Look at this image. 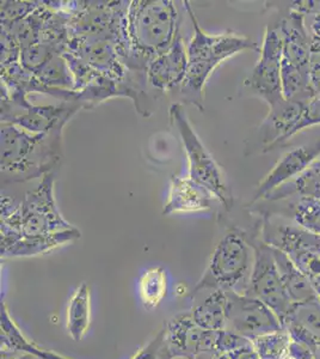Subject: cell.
I'll return each instance as SVG.
<instances>
[{
    "label": "cell",
    "mask_w": 320,
    "mask_h": 359,
    "mask_svg": "<svg viewBox=\"0 0 320 359\" xmlns=\"http://www.w3.org/2000/svg\"><path fill=\"white\" fill-rule=\"evenodd\" d=\"M181 16L171 0H133L127 10L122 60L135 74H145L153 59L179 36Z\"/></svg>",
    "instance_id": "1"
},
{
    "label": "cell",
    "mask_w": 320,
    "mask_h": 359,
    "mask_svg": "<svg viewBox=\"0 0 320 359\" xmlns=\"http://www.w3.org/2000/svg\"><path fill=\"white\" fill-rule=\"evenodd\" d=\"M72 229L57 208L53 172L43 176L20 203L1 196V249L22 236H48Z\"/></svg>",
    "instance_id": "2"
},
{
    "label": "cell",
    "mask_w": 320,
    "mask_h": 359,
    "mask_svg": "<svg viewBox=\"0 0 320 359\" xmlns=\"http://www.w3.org/2000/svg\"><path fill=\"white\" fill-rule=\"evenodd\" d=\"M0 137L4 182L42 179L62 157V131L32 133L13 123H1Z\"/></svg>",
    "instance_id": "3"
},
{
    "label": "cell",
    "mask_w": 320,
    "mask_h": 359,
    "mask_svg": "<svg viewBox=\"0 0 320 359\" xmlns=\"http://www.w3.org/2000/svg\"><path fill=\"white\" fill-rule=\"evenodd\" d=\"M193 25V37L187 45L188 71L181 86L182 94L202 101L203 90L216 67L244 50H260V46L235 33L208 34L200 25L189 1H183Z\"/></svg>",
    "instance_id": "4"
},
{
    "label": "cell",
    "mask_w": 320,
    "mask_h": 359,
    "mask_svg": "<svg viewBox=\"0 0 320 359\" xmlns=\"http://www.w3.org/2000/svg\"><path fill=\"white\" fill-rule=\"evenodd\" d=\"M253 243L255 240L250 241L243 229H227L215 245L202 277L191 291V297L202 291L216 289L246 294L255 265Z\"/></svg>",
    "instance_id": "5"
},
{
    "label": "cell",
    "mask_w": 320,
    "mask_h": 359,
    "mask_svg": "<svg viewBox=\"0 0 320 359\" xmlns=\"http://www.w3.org/2000/svg\"><path fill=\"white\" fill-rule=\"evenodd\" d=\"M170 120L179 131L183 149L187 155L188 176L208 188L216 196L220 205H223L226 211H230L233 206V196L223 168L195 132L182 103H174L170 107Z\"/></svg>",
    "instance_id": "6"
},
{
    "label": "cell",
    "mask_w": 320,
    "mask_h": 359,
    "mask_svg": "<svg viewBox=\"0 0 320 359\" xmlns=\"http://www.w3.org/2000/svg\"><path fill=\"white\" fill-rule=\"evenodd\" d=\"M260 240L279 249L311 280L320 296V235L299 225L275 223L264 216Z\"/></svg>",
    "instance_id": "7"
},
{
    "label": "cell",
    "mask_w": 320,
    "mask_h": 359,
    "mask_svg": "<svg viewBox=\"0 0 320 359\" xmlns=\"http://www.w3.org/2000/svg\"><path fill=\"white\" fill-rule=\"evenodd\" d=\"M79 109L81 103L62 102L59 106H34L28 97L1 95V123H13L32 133L64 131Z\"/></svg>",
    "instance_id": "8"
},
{
    "label": "cell",
    "mask_w": 320,
    "mask_h": 359,
    "mask_svg": "<svg viewBox=\"0 0 320 359\" xmlns=\"http://www.w3.org/2000/svg\"><path fill=\"white\" fill-rule=\"evenodd\" d=\"M253 245L255 265L245 294L260 299L275 313L282 323L292 309L293 302L284 287L272 247L260 238H256Z\"/></svg>",
    "instance_id": "9"
},
{
    "label": "cell",
    "mask_w": 320,
    "mask_h": 359,
    "mask_svg": "<svg viewBox=\"0 0 320 359\" xmlns=\"http://www.w3.org/2000/svg\"><path fill=\"white\" fill-rule=\"evenodd\" d=\"M282 57L284 42L280 30L267 25L260 46V59L256 62L250 76L245 79L244 86L252 94L263 98L269 107L284 100L281 83Z\"/></svg>",
    "instance_id": "10"
},
{
    "label": "cell",
    "mask_w": 320,
    "mask_h": 359,
    "mask_svg": "<svg viewBox=\"0 0 320 359\" xmlns=\"http://www.w3.org/2000/svg\"><path fill=\"white\" fill-rule=\"evenodd\" d=\"M226 330L249 340L282 330L280 318L260 299L235 291H226Z\"/></svg>",
    "instance_id": "11"
},
{
    "label": "cell",
    "mask_w": 320,
    "mask_h": 359,
    "mask_svg": "<svg viewBox=\"0 0 320 359\" xmlns=\"http://www.w3.org/2000/svg\"><path fill=\"white\" fill-rule=\"evenodd\" d=\"M164 327L167 346L174 359H194L203 352H215L218 331L201 328L195 323L191 311L176 315Z\"/></svg>",
    "instance_id": "12"
},
{
    "label": "cell",
    "mask_w": 320,
    "mask_h": 359,
    "mask_svg": "<svg viewBox=\"0 0 320 359\" xmlns=\"http://www.w3.org/2000/svg\"><path fill=\"white\" fill-rule=\"evenodd\" d=\"M320 159V142L306 144L286 152L256 189L251 204L265 199L282 184L296 179Z\"/></svg>",
    "instance_id": "13"
},
{
    "label": "cell",
    "mask_w": 320,
    "mask_h": 359,
    "mask_svg": "<svg viewBox=\"0 0 320 359\" xmlns=\"http://www.w3.org/2000/svg\"><path fill=\"white\" fill-rule=\"evenodd\" d=\"M187 45L179 35L170 48L153 59L147 66L146 81L153 89L167 93L182 86L188 71Z\"/></svg>",
    "instance_id": "14"
},
{
    "label": "cell",
    "mask_w": 320,
    "mask_h": 359,
    "mask_svg": "<svg viewBox=\"0 0 320 359\" xmlns=\"http://www.w3.org/2000/svg\"><path fill=\"white\" fill-rule=\"evenodd\" d=\"M216 203L220 204L208 188L189 176L172 175L162 213L169 216L174 213L211 211Z\"/></svg>",
    "instance_id": "15"
},
{
    "label": "cell",
    "mask_w": 320,
    "mask_h": 359,
    "mask_svg": "<svg viewBox=\"0 0 320 359\" xmlns=\"http://www.w3.org/2000/svg\"><path fill=\"white\" fill-rule=\"evenodd\" d=\"M305 103L282 100L270 107L267 118L260 127V137L264 145V152L272 151L275 147L292 138L296 126L300 123L305 111Z\"/></svg>",
    "instance_id": "16"
},
{
    "label": "cell",
    "mask_w": 320,
    "mask_h": 359,
    "mask_svg": "<svg viewBox=\"0 0 320 359\" xmlns=\"http://www.w3.org/2000/svg\"><path fill=\"white\" fill-rule=\"evenodd\" d=\"M293 340L318 350L320 344V297L295 303L282 323Z\"/></svg>",
    "instance_id": "17"
},
{
    "label": "cell",
    "mask_w": 320,
    "mask_h": 359,
    "mask_svg": "<svg viewBox=\"0 0 320 359\" xmlns=\"http://www.w3.org/2000/svg\"><path fill=\"white\" fill-rule=\"evenodd\" d=\"M305 13L294 10L277 27L284 42V59L301 69H311L312 49L305 28Z\"/></svg>",
    "instance_id": "18"
},
{
    "label": "cell",
    "mask_w": 320,
    "mask_h": 359,
    "mask_svg": "<svg viewBox=\"0 0 320 359\" xmlns=\"http://www.w3.org/2000/svg\"><path fill=\"white\" fill-rule=\"evenodd\" d=\"M78 238H81V231L76 228L48 236H22L8 248L1 249V259L43 255Z\"/></svg>",
    "instance_id": "19"
},
{
    "label": "cell",
    "mask_w": 320,
    "mask_h": 359,
    "mask_svg": "<svg viewBox=\"0 0 320 359\" xmlns=\"http://www.w3.org/2000/svg\"><path fill=\"white\" fill-rule=\"evenodd\" d=\"M272 252H274V257L280 271L284 287L293 304L307 302L311 299L320 297L311 280L291 262V259L284 252L276 248H272Z\"/></svg>",
    "instance_id": "20"
},
{
    "label": "cell",
    "mask_w": 320,
    "mask_h": 359,
    "mask_svg": "<svg viewBox=\"0 0 320 359\" xmlns=\"http://www.w3.org/2000/svg\"><path fill=\"white\" fill-rule=\"evenodd\" d=\"M0 327H1V351L28 353L40 359H67L54 352L43 350L32 341H29L13 321L5 303H1Z\"/></svg>",
    "instance_id": "21"
},
{
    "label": "cell",
    "mask_w": 320,
    "mask_h": 359,
    "mask_svg": "<svg viewBox=\"0 0 320 359\" xmlns=\"http://www.w3.org/2000/svg\"><path fill=\"white\" fill-rule=\"evenodd\" d=\"M191 309L195 323L207 331H223L227 327V294L221 289L209 290Z\"/></svg>",
    "instance_id": "22"
},
{
    "label": "cell",
    "mask_w": 320,
    "mask_h": 359,
    "mask_svg": "<svg viewBox=\"0 0 320 359\" xmlns=\"http://www.w3.org/2000/svg\"><path fill=\"white\" fill-rule=\"evenodd\" d=\"M91 325V292L88 283L78 287L67 306V331L74 341L85 338Z\"/></svg>",
    "instance_id": "23"
},
{
    "label": "cell",
    "mask_w": 320,
    "mask_h": 359,
    "mask_svg": "<svg viewBox=\"0 0 320 359\" xmlns=\"http://www.w3.org/2000/svg\"><path fill=\"white\" fill-rule=\"evenodd\" d=\"M289 196H307L320 201V159L300 176L270 193L265 199L269 201H280Z\"/></svg>",
    "instance_id": "24"
},
{
    "label": "cell",
    "mask_w": 320,
    "mask_h": 359,
    "mask_svg": "<svg viewBox=\"0 0 320 359\" xmlns=\"http://www.w3.org/2000/svg\"><path fill=\"white\" fill-rule=\"evenodd\" d=\"M167 292V271L153 267L142 273L139 280V296L146 309H155L162 304Z\"/></svg>",
    "instance_id": "25"
},
{
    "label": "cell",
    "mask_w": 320,
    "mask_h": 359,
    "mask_svg": "<svg viewBox=\"0 0 320 359\" xmlns=\"http://www.w3.org/2000/svg\"><path fill=\"white\" fill-rule=\"evenodd\" d=\"M291 337L286 330L272 332L252 339V347L260 359H289Z\"/></svg>",
    "instance_id": "26"
},
{
    "label": "cell",
    "mask_w": 320,
    "mask_h": 359,
    "mask_svg": "<svg viewBox=\"0 0 320 359\" xmlns=\"http://www.w3.org/2000/svg\"><path fill=\"white\" fill-rule=\"evenodd\" d=\"M66 47L49 42H37L20 50V64L32 74L39 72L54 57L65 52Z\"/></svg>",
    "instance_id": "27"
},
{
    "label": "cell",
    "mask_w": 320,
    "mask_h": 359,
    "mask_svg": "<svg viewBox=\"0 0 320 359\" xmlns=\"http://www.w3.org/2000/svg\"><path fill=\"white\" fill-rule=\"evenodd\" d=\"M293 222L311 233L320 235V201L314 198H298L292 205Z\"/></svg>",
    "instance_id": "28"
},
{
    "label": "cell",
    "mask_w": 320,
    "mask_h": 359,
    "mask_svg": "<svg viewBox=\"0 0 320 359\" xmlns=\"http://www.w3.org/2000/svg\"><path fill=\"white\" fill-rule=\"evenodd\" d=\"M42 1H1V25L20 21L40 8Z\"/></svg>",
    "instance_id": "29"
},
{
    "label": "cell",
    "mask_w": 320,
    "mask_h": 359,
    "mask_svg": "<svg viewBox=\"0 0 320 359\" xmlns=\"http://www.w3.org/2000/svg\"><path fill=\"white\" fill-rule=\"evenodd\" d=\"M251 350H253L251 340L244 338L238 333L230 330L216 332L215 352L227 353V352L251 351Z\"/></svg>",
    "instance_id": "30"
},
{
    "label": "cell",
    "mask_w": 320,
    "mask_h": 359,
    "mask_svg": "<svg viewBox=\"0 0 320 359\" xmlns=\"http://www.w3.org/2000/svg\"><path fill=\"white\" fill-rule=\"evenodd\" d=\"M132 359H174L167 346L165 327Z\"/></svg>",
    "instance_id": "31"
},
{
    "label": "cell",
    "mask_w": 320,
    "mask_h": 359,
    "mask_svg": "<svg viewBox=\"0 0 320 359\" xmlns=\"http://www.w3.org/2000/svg\"><path fill=\"white\" fill-rule=\"evenodd\" d=\"M316 125H320V96H314L312 100H309L306 103L304 114L300 123L296 126L294 135L307 127L316 126Z\"/></svg>",
    "instance_id": "32"
},
{
    "label": "cell",
    "mask_w": 320,
    "mask_h": 359,
    "mask_svg": "<svg viewBox=\"0 0 320 359\" xmlns=\"http://www.w3.org/2000/svg\"><path fill=\"white\" fill-rule=\"evenodd\" d=\"M289 359H316V351L306 344L292 339L289 346Z\"/></svg>",
    "instance_id": "33"
},
{
    "label": "cell",
    "mask_w": 320,
    "mask_h": 359,
    "mask_svg": "<svg viewBox=\"0 0 320 359\" xmlns=\"http://www.w3.org/2000/svg\"><path fill=\"white\" fill-rule=\"evenodd\" d=\"M309 84L313 97L320 96V57L312 53L311 69H309Z\"/></svg>",
    "instance_id": "34"
},
{
    "label": "cell",
    "mask_w": 320,
    "mask_h": 359,
    "mask_svg": "<svg viewBox=\"0 0 320 359\" xmlns=\"http://www.w3.org/2000/svg\"><path fill=\"white\" fill-rule=\"evenodd\" d=\"M1 359H40L28 353H18V352L1 351Z\"/></svg>",
    "instance_id": "35"
},
{
    "label": "cell",
    "mask_w": 320,
    "mask_h": 359,
    "mask_svg": "<svg viewBox=\"0 0 320 359\" xmlns=\"http://www.w3.org/2000/svg\"><path fill=\"white\" fill-rule=\"evenodd\" d=\"M311 49H312V53L320 57V37H313L312 42H311Z\"/></svg>",
    "instance_id": "36"
},
{
    "label": "cell",
    "mask_w": 320,
    "mask_h": 359,
    "mask_svg": "<svg viewBox=\"0 0 320 359\" xmlns=\"http://www.w3.org/2000/svg\"><path fill=\"white\" fill-rule=\"evenodd\" d=\"M240 359H260L256 355L255 351L246 352L245 355H242V358Z\"/></svg>",
    "instance_id": "37"
},
{
    "label": "cell",
    "mask_w": 320,
    "mask_h": 359,
    "mask_svg": "<svg viewBox=\"0 0 320 359\" xmlns=\"http://www.w3.org/2000/svg\"><path fill=\"white\" fill-rule=\"evenodd\" d=\"M316 359H320V344L318 350H316Z\"/></svg>",
    "instance_id": "38"
}]
</instances>
